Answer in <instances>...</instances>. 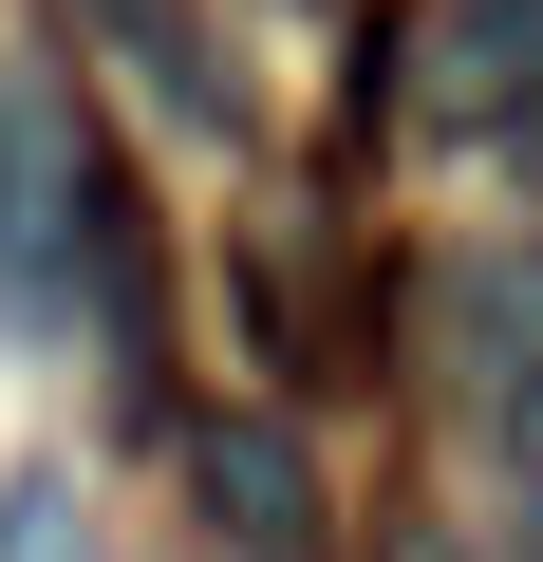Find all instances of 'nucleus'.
<instances>
[{
	"label": "nucleus",
	"mask_w": 543,
	"mask_h": 562,
	"mask_svg": "<svg viewBox=\"0 0 543 562\" xmlns=\"http://www.w3.org/2000/svg\"><path fill=\"white\" fill-rule=\"evenodd\" d=\"M206 506L244 525V562H319V469H301V431H262V413H206Z\"/></svg>",
	"instance_id": "obj_1"
},
{
	"label": "nucleus",
	"mask_w": 543,
	"mask_h": 562,
	"mask_svg": "<svg viewBox=\"0 0 543 562\" xmlns=\"http://www.w3.org/2000/svg\"><path fill=\"white\" fill-rule=\"evenodd\" d=\"M76 113H57V76H0V244H57L76 225Z\"/></svg>",
	"instance_id": "obj_2"
},
{
	"label": "nucleus",
	"mask_w": 543,
	"mask_h": 562,
	"mask_svg": "<svg viewBox=\"0 0 543 562\" xmlns=\"http://www.w3.org/2000/svg\"><path fill=\"white\" fill-rule=\"evenodd\" d=\"M506 506H524V562H543V394L506 413Z\"/></svg>",
	"instance_id": "obj_3"
},
{
	"label": "nucleus",
	"mask_w": 543,
	"mask_h": 562,
	"mask_svg": "<svg viewBox=\"0 0 543 562\" xmlns=\"http://www.w3.org/2000/svg\"><path fill=\"white\" fill-rule=\"evenodd\" d=\"M506 169H524V188H543V76H524V94H506Z\"/></svg>",
	"instance_id": "obj_4"
},
{
	"label": "nucleus",
	"mask_w": 543,
	"mask_h": 562,
	"mask_svg": "<svg viewBox=\"0 0 543 562\" xmlns=\"http://www.w3.org/2000/svg\"><path fill=\"white\" fill-rule=\"evenodd\" d=\"M375 562H450V543H375Z\"/></svg>",
	"instance_id": "obj_5"
}]
</instances>
